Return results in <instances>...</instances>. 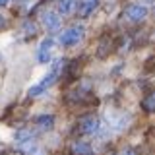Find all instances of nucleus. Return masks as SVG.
I'll return each instance as SVG.
<instances>
[{
	"mask_svg": "<svg viewBox=\"0 0 155 155\" xmlns=\"http://www.w3.org/2000/svg\"><path fill=\"white\" fill-rule=\"evenodd\" d=\"M64 68V60H56L54 62V66H52V70L48 72V74L43 78V81L41 84H37V85H33L31 89H29V97H37V95H41L43 91L47 89V87H51L52 84L56 81V78H58V74H60V70Z\"/></svg>",
	"mask_w": 155,
	"mask_h": 155,
	"instance_id": "nucleus-1",
	"label": "nucleus"
},
{
	"mask_svg": "<svg viewBox=\"0 0 155 155\" xmlns=\"http://www.w3.org/2000/svg\"><path fill=\"white\" fill-rule=\"evenodd\" d=\"M84 33H85V29L81 27V25H74V27L66 29V31L60 35V43H62L64 47L78 45V43H80L81 39H84Z\"/></svg>",
	"mask_w": 155,
	"mask_h": 155,
	"instance_id": "nucleus-2",
	"label": "nucleus"
},
{
	"mask_svg": "<svg viewBox=\"0 0 155 155\" xmlns=\"http://www.w3.org/2000/svg\"><path fill=\"white\" fill-rule=\"evenodd\" d=\"M78 132L80 134H97L99 132V118L93 114H87L78 122Z\"/></svg>",
	"mask_w": 155,
	"mask_h": 155,
	"instance_id": "nucleus-3",
	"label": "nucleus"
},
{
	"mask_svg": "<svg viewBox=\"0 0 155 155\" xmlns=\"http://www.w3.org/2000/svg\"><path fill=\"white\" fill-rule=\"evenodd\" d=\"M124 16L126 19H130V21H143L145 18H147V8L143 6V4H130L128 8L124 10Z\"/></svg>",
	"mask_w": 155,
	"mask_h": 155,
	"instance_id": "nucleus-4",
	"label": "nucleus"
},
{
	"mask_svg": "<svg viewBox=\"0 0 155 155\" xmlns=\"http://www.w3.org/2000/svg\"><path fill=\"white\" fill-rule=\"evenodd\" d=\"M52 45H54V41H52L51 37L45 39V41H43L41 45H39V51H37V60H39V62H43V64H45V62L51 60V51H52Z\"/></svg>",
	"mask_w": 155,
	"mask_h": 155,
	"instance_id": "nucleus-5",
	"label": "nucleus"
},
{
	"mask_svg": "<svg viewBox=\"0 0 155 155\" xmlns=\"http://www.w3.org/2000/svg\"><path fill=\"white\" fill-rule=\"evenodd\" d=\"M43 23H45V27L48 31H56V29L60 27V18H58L56 12L47 10V12H43Z\"/></svg>",
	"mask_w": 155,
	"mask_h": 155,
	"instance_id": "nucleus-6",
	"label": "nucleus"
},
{
	"mask_svg": "<svg viewBox=\"0 0 155 155\" xmlns=\"http://www.w3.org/2000/svg\"><path fill=\"white\" fill-rule=\"evenodd\" d=\"M97 4H99V0H81V2L78 4V14H80L81 18L89 16V14L97 8Z\"/></svg>",
	"mask_w": 155,
	"mask_h": 155,
	"instance_id": "nucleus-7",
	"label": "nucleus"
},
{
	"mask_svg": "<svg viewBox=\"0 0 155 155\" xmlns=\"http://www.w3.org/2000/svg\"><path fill=\"white\" fill-rule=\"evenodd\" d=\"M52 124H54V116H51V114H41L35 118V126L39 130H51Z\"/></svg>",
	"mask_w": 155,
	"mask_h": 155,
	"instance_id": "nucleus-8",
	"label": "nucleus"
},
{
	"mask_svg": "<svg viewBox=\"0 0 155 155\" xmlns=\"http://www.w3.org/2000/svg\"><path fill=\"white\" fill-rule=\"evenodd\" d=\"M72 153H74V155H93V151H91V145L85 143V142L72 143Z\"/></svg>",
	"mask_w": 155,
	"mask_h": 155,
	"instance_id": "nucleus-9",
	"label": "nucleus"
},
{
	"mask_svg": "<svg viewBox=\"0 0 155 155\" xmlns=\"http://www.w3.org/2000/svg\"><path fill=\"white\" fill-rule=\"evenodd\" d=\"M142 107H143L145 113H155V91H153V93H149L147 97H143Z\"/></svg>",
	"mask_w": 155,
	"mask_h": 155,
	"instance_id": "nucleus-10",
	"label": "nucleus"
},
{
	"mask_svg": "<svg viewBox=\"0 0 155 155\" xmlns=\"http://www.w3.org/2000/svg\"><path fill=\"white\" fill-rule=\"evenodd\" d=\"M74 0H60L58 2V12L62 14V16H66V14H70L72 10H74Z\"/></svg>",
	"mask_w": 155,
	"mask_h": 155,
	"instance_id": "nucleus-11",
	"label": "nucleus"
},
{
	"mask_svg": "<svg viewBox=\"0 0 155 155\" xmlns=\"http://www.w3.org/2000/svg\"><path fill=\"white\" fill-rule=\"evenodd\" d=\"M31 138H33V130H19V132L16 134V140H18V143L29 142Z\"/></svg>",
	"mask_w": 155,
	"mask_h": 155,
	"instance_id": "nucleus-12",
	"label": "nucleus"
},
{
	"mask_svg": "<svg viewBox=\"0 0 155 155\" xmlns=\"http://www.w3.org/2000/svg\"><path fill=\"white\" fill-rule=\"evenodd\" d=\"M23 31H25L27 35H37V25L33 21H25L23 23Z\"/></svg>",
	"mask_w": 155,
	"mask_h": 155,
	"instance_id": "nucleus-13",
	"label": "nucleus"
},
{
	"mask_svg": "<svg viewBox=\"0 0 155 155\" xmlns=\"http://www.w3.org/2000/svg\"><path fill=\"white\" fill-rule=\"evenodd\" d=\"M39 0H23V12H29V10H33L37 6Z\"/></svg>",
	"mask_w": 155,
	"mask_h": 155,
	"instance_id": "nucleus-14",
	"label": "nucleus"
},
{
	"mask_svg": "<svg viewBox=\"0 0 155 155\" xmlns=\"http://www.w3.org/2000/svg\"><path fill=\"white\" fill-rule=\"evenodd\" d=\"M122 155H138V153H136V149L128 147V149H124V151H122Z\"/></svg>",
	"mask_w": 155,
	"mask_h": 155,
	"instance_id": "nucleus-15",
	"label": "nucleus"
},
{
	"mask_svg": "<svg viewBox=\"0 0 155 155\" xmlns=\"http://www.w3.org/2000/svg\"><path fill=\"white\" fill-rule=\"evenodd\" d=\"M6 4H8V0H0V8H2V6H6Z\"/></svg>",
	"mask_w": 155,
	"mask_h": 155,
	"instance_id": "nucleus-16",
	"label": "nucleus"
},
{
	"mask_svg": "<svg viewBox=\"0 0 155 155\" xmlns=\"http://www.w3.org/2000/svg\"><path fill=\"white\" fill-rule=\"evenodd\" d=\"M0 25H4V19H2V16H0Z\"/></svg>",
	"mask_w": 155,
	"mask_h": 155,
	"instance_id": "nucleus-17",
	"label": "nucleus"
}]
</instances>
